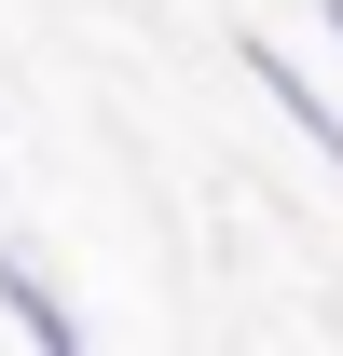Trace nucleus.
<instances>
[{
    "label": "nucleus",
    "instance_id": "obj_1",
    "mask_svg": "<svg viewBox=\"0 0 343 356\" xmlns=\"http://www.w3.org/2000/svg\"><path fill=\"white\" fill-rule=\"evenodd\" d=\"M247 83L275 96V110H289V124L316 137V165L343 178V110H330V96H316V69H302V55H275V42H247Z\"/></svg>",
    "mask_w": 343,
    "mask_h": 356
},
{
    "label": "nucleus",
    "instance_id": "obj_2",
    "mask_svg": "<svg viewBox=\"0 0 343 356\" xmlns=\"http://www.w3.org/2000/svg\"><path fill=\"white\" fill-rule=\"evenodd\" d=\"M0 302H14V329H28V343H55V356L83 343V315H69L42 274H28V247H14V233H0Z\"/></svg>",
    "mask_w": 343,
    "mask_h": 356
},
{
    "label": "nucleus",
    "instance_id": "obj_3",
    "mask_svg": "<svg viewBox=\"0 0 343 356\" xmlns=\"http://www.w3.org/2000/svg\"><path fill=\"white\" fill-rule=\"evenodd\" d=\"M330 28H343V0H330Z\"/></svg>",
    "mask_w": 343,
    "mask_h": 356
}]
</instances>
